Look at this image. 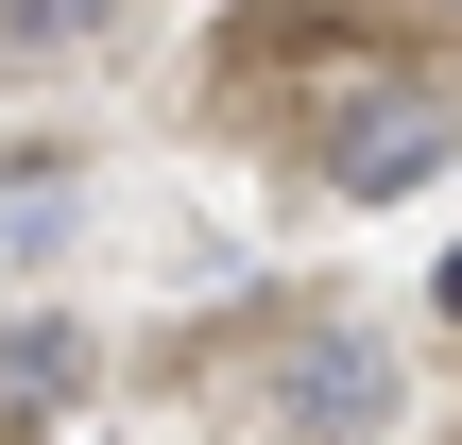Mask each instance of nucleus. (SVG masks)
I'll return each instance as SVG.
<instances>
[{
    "instance_id": "nucleus-1",
    "label": "nucleus",
    "mask_w": 462,
    "mask_h": 445,
    "mask_svg": "<svg viewBox=\"0 0 462 445\" xmlns=\"http://www.w3.org/2000/svg\"><path fill=\"white\" fill-rule=\"evenodd\" d=\"M446 86H411V69H394V86H360V103H326V172H343V189H360V206H394V189H429V172H446Z\"/></svg>"
},
{
    "instance_id": "nucleus-2",
    "label": "nucleus",
    "mask_w": 462,
    "mask_h": 445,
    "mask_svg": "<svg viewBox=\"0 0 462 445\" xmlns=\"http://www.w3.org/2000/svg\"><path fill=\"white\" fill-rule=\"evenodd\" d=\"M274 412L309 445H360V429H394V360H377L360 326H309V343L274 360Z\"/></svg>"
},
{
    "instance_id": "nucleus-4",
    "label": "nucleus",
    "mask_w": 462,
    "mask_h": 445,
    "mask_svg": "<svg viewBox=\"0 0 462 445\" xmlns=\"http://www.w3.org/2000/svg\"><path fill=\"white\" fill-rule=\"evenodd\" d=\"M429 292H446V326H462V257H446V274H429Z\"/></svg>"
},
{
    "instance_id": "nucleus-3",
    "label": "nucleus",
    "mask_w": 462,
    "mask_h": 445,
    "mask_svg": "<svg viewBox=\"0 0 462 445\" xmlns=\"http://www.w3.org/2000/svg\"><path fill=\"white\" fill-rule=\"evenodd\" d=\"M69 394H86V343L69 326H0V445H51Z\"/></svg>"
}]
</instances>
